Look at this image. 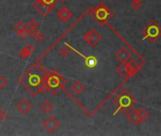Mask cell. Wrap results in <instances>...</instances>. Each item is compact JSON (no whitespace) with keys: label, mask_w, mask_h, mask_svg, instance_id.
<instances>
[{"label":"cell","mask_w":161,"mask_h":136,"mask_svg":"<svg viewBox=\"0 0 161 136\" xmlns=\"http://www.w3.org/2000/svg\"><path fill=\"white\" fill-rule=\"evenodd\" d=\"M143 40H148L151 43L156 42L161 37V27L155 21H150L142 29Z\"/></svg>","instance_id":"1"},{"label":"cell","mask_w":161,"mask_h":136,"mask_svg":"<svg viewBox=\"0 0 161 136\" xmlns=\"http://www.w3.org/2000/svg\"><path fill=\"white\" fill-rule=\"evenodd\" d=\"M93 13H94V18L100 23H106L109 20L110 15H111L109 9L103 3L100 4L94 10Z\"/></svg>","instance_id":"2"},{"label":"cell","mask_w":161,"mask_h":136,"mask_svg":"<svg viewBox=\"0 0 161 136\" xmlns=\"http://www.w3.org/2000/svg\"><path fill=\"white\" fill-rule=\"evenodd\" d=\"M84 39L88 45H90L91 47H95L102 41V35L95 29H91L85 34Z\"/></svg>","instance_id":"3"},{"label":"cell","mask_w":161,"mask_h":136,"mask_svg":"<svg viewBox=\"0 0 161 136\" xmlns=\"http://www.w3.org/2000/svg\"><path fill=\"white\" fill-rule=\"evenodd\" d=\"M60 126H61L60 121L54 116L47 117L44 122V128L48 133H53L54 131H56L59 128Z\"/></svg>","instance_id":"4"},{"label":"cell","mask_w":161,"mask_h":136,"mask_svg":"<svg viewBox=\"0 0 161 136\" xmlns=\"http://www.w3.org/2000/svg\"><path fill=\"white\" fill-rule=\"evenodd\" d=\"M57 17L62 22H67L73 17V13L65 6H62L56 13Z\"/></svg>","instance_id":"5"},{"label":"cell","mask_w":161,"mask_h":136,"mask_svg":"<svg viewBox=\"0 0 161 136\" xmlns=\"http://www.w3.org/2000/svg\"><path fill=\"white\" fill-rule=\"evenodd\" d=\"M33 108V105L28 99H21L16 105V109L23 114H28Z\"/></svg>","instance_id":"6"},{"label":"cell","mask_w":161,"mask_h":136,"mask_svg":"<svg viewBox=\"0 0 161 136\" xmlns=\"http://www.w3.org/2000/svg\"><path fill=\"white\" fill-rule=\"evenodd\" d=\"M116 58L121 62V63H126L127 61H129L130 58H131V53L130 51L125 48V47H121L119 51H117L116 53Z\"/></svg>","instance_id":"7"},{"label":"cell","mask_w":161,"mask_h":136,"mask_svg":"<svg viewBox=\"0 0 161 136\" xmlns=\"http://www.w3.org/2000/svg\"><path fill=\"white\" fill-rule=\"evenodd\" d=\"M126 119L130 124L135 125V126L141 123V119H140L136 110H131L129 112H127L126 113Z\"/></svg>","instance_id":"8"},{"label":"cell","mask_w":161,"mask_h":136,"mask_svg":"<svg viewBox=\"0 0 161 136\" xmlns=\"http://www.w3.org/2000/svg\"><path fill=\"white\" fill-rule=\"evenodd\" d=\"M133 100H135V98H133L130 95L126 94L124 96H121L119 98V104H120V108H124L126 110H128L129 108H131Z\"/></svg>","instance_id":"9"},{"label":"cell","mask_w":161,"mask_h":136,"mask_svg":"<svg viewBox=\"0 0 161 136\" xmlns=\"http://www.w3.org/2000/svg\"><path fill=\"white\" fill-rule=\"evenodd\" d=\"M33 51H34V46L32 44H27L20 51V58L22 60H28Z\"/></svg>","instance_id":"10"},{"label":"cell","mask_w":161,"mask_h":136,"mask_svg":"<svg viewBox=\"0 0 161 136\" xmlns=\"http://www.w3.org/2000/svg\"><path fill=\"white\" fill-rule=\"evenodd\" d=\"M71 90L74 94L79 96L80 94H83V92H85L86 86L83 82H80V81H77L73 82V84L71 85Z\"/></svg>","instance_id":"11"},{"label":"cell","mask_w":161,"mask_h":136,"mask_svg":"<svg viewBox=\"0 0 161 136\" xmlns=\"http://www.w3.org/2000/svg\"><path fill=\"white\" fill-rule=\"evenodd\" d=\"M28 29L30 32V36H33L39 30V24L35 19H31L28 25Z\"/></svg>","instance_id":"12"},{"label":"cell","mask_w":161,"mask_h":136,"mask_svg":"<svg viewBox=\"0 0 161 136\" xmlns=\"http://www.w3.org/2000/svg\"><path fill=\"white\" fill-rule=\"evenodd\" d=\"M54 106L53 104L48 101V100H45L41 105H40V110L44 112V113H49L52 110H53Z\"/></svg>","instance_id":"13"},{"label":"cell","mask_w":161,"mask_h":136,"mask_svg":"<svg viewBox=\"0 0 161 136\" xmlns=\"http://www.w3.org/2000/svg\"><path fill=\"white\" fill-rule=\"evenodd\" d=\"M140 119H141V122H144L146 121L149 117H150V112L146 110V109H137L136 110Z\"/></svg>","instance_id":"14"},{"label":"cell","mask_w":161,"mask_h":136,"mask_svg":"<svg viewBox=\"0 0 161 136\" xmlns=\"http://www.w3.org/2000/svg\"><path fill=\"white\" fill-rule=\"evenodd\" d=\"M27 28V26H26V24L23 22V21H18V22H16V24L14 25V31L17 33V32H19V31H21V30H23L24 29H26Z\"/></svg>","instance_id":"15"},{"label":"cell","mask_w":161,"mask_h":136,"mask_svg":"<svg viewBox=\"0 0 161 136\" xmlns=\"http://www.w3.org/2000/svg\"><path fill=\"white\" fill-rule=\"evenodd\" d=\"M33 38H34V40L37 42V43H42V42H44L45 41V34L43 33V32H41L40 30H38L33 36H32Z\"/></svg>","instance_id":"16"},{"label":"cell","mask_w":161,"mask_h":136,"mask_svg":"<svg viewBox=\"0 0 161 136\" xmlns=\"http://www.w3.org/2000/svg\"><path fill=\"white\" fill-rule=\"evenodd\" d=\"M142 7V3L141 1H137V0H133L131 3V8L133 9L134 12H138Z\"/></svg>","instance_id":"17"},{"label":"cell","mask_w":161,"mask_h":136,"mask_svg":"<svg viewBox=\"0 0 161 136\" xmlns=\"http://www.w3.org/2000/svg\"><path fill=\"white\" fill-rule=\"evenodd\" d=\"M17 35H18L21 39H26L27 37H29V36H30V32H29V29H28V26H27V28L24 29L23 30L17 32Z\"/></svg>","instance_id":"18"},{"label":"cell","mask_w":161,"mask_h":136,"mask_svg":"<svg viewBox=\"0 0 161 136\" xmlns=\"http://www.w3.org/2000/svg\"><path fill=\"white\" fill-rule=\"evenodd\" d=\"M59 54H60V56L61 57H63V58H66L69 54H70V50L68 49V47H63L60 51H59Z\"/></svg>","instance_id":"19"},{"label":"cell","mask_w":161,"mask_h":136,"mask_svg":"<svg viewBox=\"0 0 161 136\" xmlns=\"http://www.w3.org/2000/svg\"><path fill=\"white\" fill-rule=\"evenodd\" d=\"M8 117V112H6L5 109H0V121H4Z\"/></svg>","instance_id":"20"},{"label":"cell","mask_w":161,"mask_h":136,"mask_svg":"<svg viewBox=\"0 0 161 136\" xmlns=\"http://www.w3.org/2000/svg\"><path fill=\"white\" fill-rule=\"evenodd\" d=\"M7 80L3 77V76H0V89H3L7 86Z\"/></svg>","instance_id":"21"},{"label":"cell","mask_w":161,"mask_h":136,"mask_svg":"<svg viewBox=\"0 0 161 136\" xmlns=\"http://www.w3.org/2000/svg\"><path fill=\"white\" fill-rule=\"evenodd\" d=\"M57 2H61V3H64V2H65L66 0H56Z\"/></svg>","instance_id":"22"},{"label":"cell","mask_w":161,"mask_h":136,"mask_svg":"<svg viewBox=\"0 0 161 136\" xmlns=\"http://www.w3.org/2000/svg\"><path fill=\"white\" fill-rule=\"evenodd\" d=\"M137 1H141V0H137Z\"/></svg>","instance_id":"23"}]
</instances>
